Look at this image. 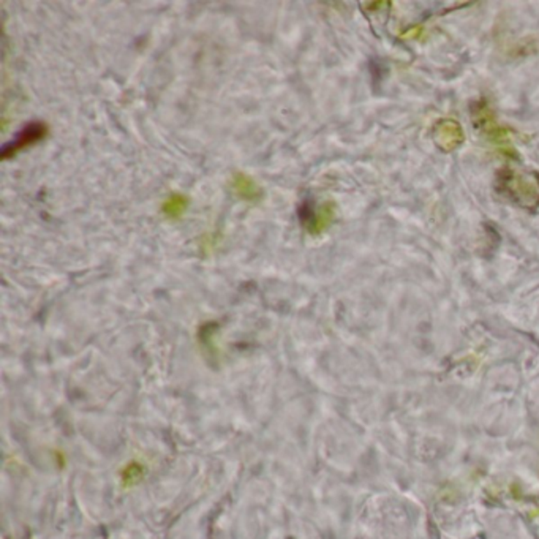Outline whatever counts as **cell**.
I'll use <instances>...</instances> for the list:
<instances>
[{"label": "cell", "instance_id": "6da1fadb", "mask_svg": "<svg viewBox=\"0 0 539 539\" xmlns=\"http://www.w3.org/2000/svg\"><path fill=\"white\" fill-rule=\"evenodd\" d=\"M500 187L505 193L524 207H536L539 202V187L535 179H529L516 171L503 172Z\"/></svg>", "mask_w": 539, "mask_h": 539}, {"label": "cell", "instance_id": "7a4b0ae2", "mask_svg": "<svg viewBox=\"0 0 539 539\" xmlns=\"http://www.w3.org/2000/svg\"><path fill=\"white\" fill-rule=\"evenodd\" d=\"M297 217L309 235L318 236L332 225L335 219V206L329 201L315 206L313 202L307 200L299 206Z\"/></svg>", "mask_w": 539, "mask_h": 539}, {"label": "cell", "instance_id": "3957f363", "mask_svg": "<svg viewBox=\"0 0 539 539\" xmlns=\"http://www.w3.org/2000/svg\"><path fill=\"white\" fill-rule=\"evenodd\" d=\"M46 135H47V125L46 124H43V122L29 124V125H26V127L17 131L13 140L5 142L3 147H2V152H0V157H2L3 160L15 157V155L20 151H22V149H26L29 146L35 145V142L41 141Z\"/></svg>", "mask_w": 539, "mask_h": 539}, {"label": "cell", "instance_id": "277c9868", "mask_svg": "<svg viewBox=\"0 0 539 539\" xmlns=\"http://www.w3.org/2000/svg\"><path fill=\"white\" fill-rule=\"evenodd\" d=\"M231 189L239 200L256 202L263 198V189L253 177L245 175L242 171H237L231 177Z\"/></svg>", "mask_w": 539, "mask_h": 539}, {"label": "cell", "instance_id": "5b68a950", "mask_svg": "<svg viewBox=\"0 0 539 539\" xmlns=\"http://www.w3.org/2000/svg\"><path fill=\"white\" fill-rule=\"evenodd\" d=\"M435 141L445 151H452L464 141V133L454 121H441L435 128Z\"/></svg>", "mask_w": 539, "mask_h": 539}, {"label": "cell", "instance_id": "8992f818", "mask_svg": "<svg viewBox=\"0 0 539 539\" xmlns=\"http://www.w3.org/2000/svg\"><path fill=\"white\" fill-rule=\"evenodd\" d=\"M476 124L479 125V127H481L484 133L489 135L490 140L499 141L500 145L506 141L508 136L501 133V128L499 127V124H496L492 119V115H490L489 108L486 105L481 106V108H476Z\"/></svg>", "mask_w": 539, "mask_h": 539}, {"label": "cell", "instance_id": "52a82bcc", "mask_svg": "<svg viewBox=\"0 0 539 539\" xmlns=\"http://www.w3.org/2000/svg\"><path fill=\"white\" fill-rule=\"evenodd\" d=\"M189 205H190V200L187 196L182 193H175L168 196L163 201V205H161V212H163L166 219L177 220L182 217L185 211H187Z\"/></svg>", "mask_w": 539, "mask_h": 539}]
</instances>
